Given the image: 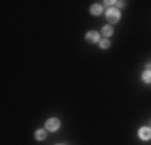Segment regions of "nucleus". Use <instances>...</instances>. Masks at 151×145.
<instances>
[{
    "label": "nucleus",
    "instance_id": "obj_6",
    "mask_svg": "<svg viewBox=\"0 0 151 145\" xmlns=\"http://www.w3.org/2000/svg\"><path fill=\"white\" fill-rule=\"evenodd\" d=\"M45 137H47V132L44 129H39L37 132H35V139H37V140H44Z\"/></svg>",
    "mask_w": 151,
    "mask_h": 145
},
{
    "label": "nucleus",
    "instance_id": "obj_1",
    "mask_svg": "<svg viewBox=\"0 0 151 145\" xmlns=\"http://www.w3.org/2000/svg\"><path fill=\"white\" fill-rule=\"evenodd\" d=\"M119 10H116V8H108V12H106V18H108V21L109 23H117L119 21Z\"/></svg>",
    "mask_w": 151,
    "mask_h": 145
},
{
    "label": "nucleus",
    "instance_id": "obj_7",
    "mask_svg": "<svg viewBox=\"0 0 151 145\" xmlns=\"http://www.w3.org/2000/svg\"><path fill=\"white\" fill-rule=\"evenodd\" d=\"M142 79H143L145 82H151V70L143 72V74H142Z\"/></svg>",
    "mask_w": 151,
    "mask_h": 145
},
{
    "label": "nucleus",
    "instance_id": "obj_10",
    "mask_svg": "<svg viewBox=\"0 0 151 145\" xmlns=\"http://www.w3.org/2000/svg\"><path fill=\"white\" fill-rule=\"evenodd\" d=\"M117 7H125V2H116Z\"/></svg>",
    "mask_w": 151,
    "mask_h": 145
},
{
    "label": "nucleus",
    "instance_id": "obj_8",
    "mask_svg": "<svg viewBox=\"0 0 151 145\" xmlns=\"http://www.w3.org/2000/svg\"><path fill=\"white\" fill-rule=\"evenodd\" d=\"M109 45H111V44H109L108 39H101V41H100V47H101V49H108Z\"/></svg>",
    "mask_w": 151,
    "mask_h": 145
},
{
    "label": "nucleus",
    "instance_id": "obj_3",
    "mask_svg": "<svg viewBox=\"0 0 151 145\" xmlns=\"http://www.w3.org/2000/svg\"><path fill=\"white\" fill-rule=\"evenodd\" d=\"M85 41H87V42H92V44L100 42V34H98L96 31H90V32H87V36H85Z\"/></svg>",
    "mask_w": 151,
    "mask_h": 145
},
{
    "label": "nucleus",
    "instance_id": "obj_4",
    "mask_svg": "<svg viewBox=\"0 0 151 145\" xmlns=\"http://www.w3.org/2000/svg\"><path fill=\"white\" fill-rule=\"evenodd\" d=\"M138 136H140V139H143V140L151 139V129L150 128H142L138 130Z\"/></svg>",
    "mask_w": 151,
    "mask_h": 145
},
{
    "label": "nucleus",
    "instance_id": "obj_5",
    "mask_svg": "<svg viewBox=\"0 0 151 145\" xmlns=\"http://www.w3.org/2000/svg\"><path fill=\"white\" fill-rule=\"evenodd\" d=\"M103 12V7L101 5H98V3H96V5H92L90 7V13L92 14H100Z\"/></svg>",
    "mask_w": 151,
    "mask_h": 145
},
{
    "label": "nucleus",
    "instance_id": "obj_2",
    "mask_svg": "<svg viewBox=\"0 0 151 145\" xmlns=\"http://www.w3.org/2000/svg\"><path fill=\"white\" fill-rule=\"evenodd\" d=\"M45 128H47V130H58L60 129V119H56V118L48 119L47 124H45Z\"/></svg>",
    "mask_w": 151,
    "mask_h": 145
},
{
    "label": "nucleus",
    "instance_id": "obj_9",
    "mask_svg": "<svg viewBox=\"0 0 151 145\" xmlns=\"http://www.w3.org/2000/svg\"><path fill=\"white\" fill-rule=\"evenodd\" d=\"M103 34H105L106 37H108V36H111V34H113V28H111V26H105V28H103Z\"/></svg>",
    "mask_w": 151,
    "mask_h": 145
}]
</instances>
